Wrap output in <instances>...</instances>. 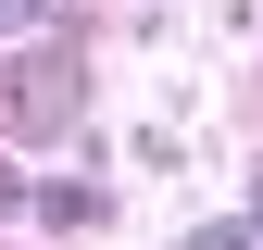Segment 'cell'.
Listing matches in <instances>:
<instances>
[{
    "label": "cell",
    "instance_id": "cell-1",
    "mask_svg": "<svg viewBox=\"0 0 263 250\" xmlns=\"http://www.w3.org/2000/svg\"><path fill=\"white\" fill-rule=\"evenodd\" d=\"M76 113H88V50L38 25V38L0 62V125H13V138H63Z\"/></svg>",
    "mask_w": 263,
    "mask_h": 250
},
{
    "label": "cell",
    "instance_id": "cell-2",
    "mask_svg": "<svg viewBox=\"0 0 263 250\" xmlns=\"http://www.w3.org/2000/svg\"><path fill=\"white\" fill-rule=\"evenodd\" d=\"M25 213H38V225H101V187H38Z\"/></svg>",
    "mask_w": 263,
    "mask_h": 250
},
{
    "label": "cell",
    "instance_id": "cell-3",
    "mask_svg": "<svg viewBox=\"0 0 263 250\" xmlns=\"http://www.w3.org/2000/svg\"><path fill=\"white\" fill-rule=\"evenodd\" d=\"M0 25H50V0H0Z\"/></svg>",
    "mask_w": 263,
    "mask_h": 250
},
{
    "label": "cell",
    "instance_id": "cell-4",
    "mask_svg": "<svg viewBox=\"0 0 263 250\" xmlns=\"http://www.w3.org/2000/svg\"><path fill=\"white\" fill-rule=\"evenodd\" d=\"M0 213H25V175H13V163H0Z\"/></svg>",
    "mask_w": 263,
    "mask_h": 250
},
{
    "label": "cell",
    "instance_id": "cell-5",
    "mask_svg": "<svg viewBox=\"0 0 263 250\" xmlns=\"http://www.w3.org/2000/svg\"><path fill=\"white\" fill-rule=\"evenodd\" d=\"M251 225H263V163H251Z\"/></svg>",
    "mask_w": 263,
    "mask_h": 250
}]
</instances>
